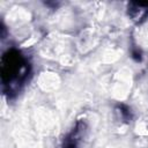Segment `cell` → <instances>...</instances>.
Segmentation results:
<instances>
[{
	"label": "cell",
	"instance_id": "1",
	"mask_svg": "<svg viewBox=\"0 0 148 148\" xmlns=\"http://www.w3.org/2000/svg\"><path fill=\"white\" fill-rule=\"evenodd\" d=\"M1 82L5 92L9 96L25 83L30 73V65L23 54L15 50H8L1 57Z\"/></svg>",
	"mask_w": 148,
	"mask_h": 148
},
{
	"label": "cell",
	"instance_id": "2",
	"mask_svg": "<svg viewBox=\"0 0 148 148\" xmlns=\"http://www.w3.org/2000/svg\"><path fill=\"white\" fill-rule=\"evenodd\" d=\"M128 15L136 23L143 22L148 16V1L147 2H138V1L130 2Z\"/></svg>",
	"mask_w": 148,
	"mask_h": 148
},
{
	"label": "cell",
	"instance_id": "3",
	"mask_svg": "<svg viewBox=\"0 0 148 148\" xmlns=\"http://www.w3.org/2000/svg\"><path fill=\"white\" fill-rule=\"evenodd\" d=\"M133 58H134L136 61H140V60H141V54H140V52L133 51Z\"/></svg>",
	"mask_w": 148,
	"mask_h": 148
}]
</instances>
